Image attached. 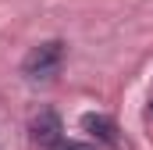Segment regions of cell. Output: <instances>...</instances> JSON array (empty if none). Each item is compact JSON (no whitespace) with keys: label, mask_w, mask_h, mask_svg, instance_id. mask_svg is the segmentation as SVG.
<instances>
[{"label":"cell","mask_w":153,"mask_h":150,"mask_svg":"<svg viewBox=\"0 0 153 150\" xmlns=\"http://www.w3.org/2000/svg\"><path fill=\"white\" fill-rule=\"evenodd\" d=\"M61 61H64V43L50 39V43H39V46L29 50L22 72L29 75V79H53L57 68H61Z\"/></svg>","instance_id":"1"},{"label":"cell","mask_w":153,"mask_h":150,"mask_svg":"<svg viewBox=\"0 0 153 150\" xmlns=\"http://www.w3.org/2000/svg\"><path fill=\"white\" fill-rule=\"evenodd\" d=\"M32 136H36V143L43 150H53L61 140H64V129H61V118L53 111H39L36 122H32Z\"/></svg>","instance_id":"2"},{"label":"cell","mask_w":153,"mask_h":150,"mask_svg":"<svg viewBox=\"0 0 153 150\" xmlns=\"http://www.w3.org/2000/svg\"><path fill=\"white\" fill-rule=\"evenodd\" d=\"M82 129H89V136H96L100 143H114V122L107 114H85L82 118Z\"/></svg>","instance_id":"3"},{"label":"cell","mask_w":153,"mask_h":150,"mask_svg":"<svg viewBox=\"0 0 153 150\" xmlns=\"http://www.w3.org/2000/svg\"><path fill=\"white\" fill-rule=\"evenodd\" d=\"M53 150H93V147H82V143H71V140H61Z\"/></svg>","instance_id":"4"}]
</instances>
